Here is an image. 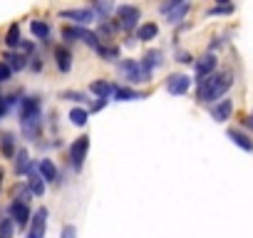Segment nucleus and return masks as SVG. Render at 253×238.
I'll list each match as a JSON object with an SVG mask.
<instances>
[{
    "label": "nucleus",
    "mask_w": 253,
    "mask_h": 238,
    "mask_svg": "<svg viewBox=\"0 0 253 238\" xmlns=\"http://www.w3.org/2000/svg\"><path fill=\"white\" fill-rule=\"evenodd\" d=\"M199 82V89H196V97L199 102L204 104H213L218 102L231 87H233V72L231 70H223V72H213L204 79H196Z\"/></svg>",
    "instance_id": "obj_1"
},
{
    "label": "nucleus",
    "mask_w": 253,
    "mask_h": 238,
    "mask_svg": "<svg viewBox=\"0 0 253 238\" xmlns=\"http://www.w3.org/2000/svg\"><path fill=\"white\" fill-rule=\"evenodd\" d=\"M18 119H20V127L28 137H38L40 127H42V97L30 94L20 99V109H18Z\"/></svg>",
    "instance_id": "obj_2"
},
{
    "label": "nucleus",
    "mask_w": 253,
    "mask_h": 238,
    "mask_svg": "<svg viewBox=\"0 0 253 238\" xmlns=\"http://www.w3.org/2000/svg\"><path fill=\"white\" fill-rule=\"evenodd\" d=\"M119 70L124 72L126 82H132V84H147V82H152V72L139 60H119Z\"/></svg>",
    "instance_id": "obj_3"
},
{
    "label": "nucleus",
    "mask_w": 253,
    "mask_h": 238,
    "mask_svg": "<svg viewBox=\"0 0 253 238\" xmlns=\"http://www.w3.org/2000/svg\"><path fill=\"white\" fill-rule=\"evenodd\" d=\"M114 15H117V28H122V30H134L137 28V23H139V18H142V10L137 8V5H117L114 8Z\"/></svg>",
    "instance_id": "obj_4"
},
{
    "label": "nucleus",
    "mask_w": 253,
    "mask_h": 238,
    "mask_svg": "<svg viewBox=\"0 0 253 238\" xmlns=\"http://www.w3.org/2000/svg\"><path fill=\"white\" fill-rule=\"evenodd\" d=\"M62 38L67 40V42H84V45H89L92 50H97L102 42H99V38L92 33V30H87V28H65L62 30Z\"/></svg>",
    "instance_id": "obj_5"
},
{
    "label": "nucleus",
    "mask_w": 253,
    "mask_h": 238,
    "mask_svg": "<svg viewBox=\"0 0 253 238\" xmlns=\"http://www.w3.org/2000/svg\"><path fill=\"white\" fill-rule=\"evenodd\" d=\"M87 152H89V137H80L72 147H70V161H72V169L75 171H82L84 166V159H87Z\"/></svg>",
    "instance_id": "obj_6"
},
{
    "label": "nucleus",
    "mask_w": 253,
    "mask_h": 238,
    "mask_svg": "<svg viewBox=\"0 0 253 238\" xmlns=\"http://www.w3.org/2000/svg\"><path fill=\"white\" fill-rule=\"evenodd\" d=\"M60 18H70L72 23H77V28H84L94 20V10L89 8H70V10H60Z\"/></svg>",
    "instance_id": "obj_7"
},
{
    "label": "nucleus",
    "mask_w": 253,
    "mask_h": 238,
    "mask_svg": "<svg viewBox=\"0 0 253 238\" xmlns=\"http://www.w3.org/2000/svg\"><path fill=\"white\" fill-rule=\"evenodd\" d=\"M10 218H13V223L15 226H20V228H25L28 223H30V206L28 203H23V201H18V198H13V203H10Z\"/></svg>",
    "instance_id": "obj_8"
},
{
    "label": "nucleus",
    "mask_w": 253,
    "mask_h": 238,
    "mask_svg": "<svg viewBox=\"0 0 253 238\" xmlns=\"http://www.w3.org/2000/svg\"><path fill=\"white\" fill-rule=\"evenodd\" d=\"M189 87H191V77H189V75H171V77L167 79V92L174 94V97L186 94Z\"/></svg>",
    "instance_id": "obj_9"
},
{
    "label": "nucleus",
    "mask_w": 253,
    "mask_h": 238,
    "mask_svg": "<svg viewBox=\"0 0 253 238\" xmlns=\"http://www.w3.org/2000/svg\"><path fill=\"white\" fill-rule=\"evenodd\" d=\"M216 67H218V60H216V55H211V52H206L204 57H199V60H196V65H194V70H196V77H199V79H204V77L213 75V72H216Z\"/></svg>",
    "instance_id": "obj_10"
},
{
    "label": "nucleus",
    "mask_w": 253,
    "mask_h": 238,
    "mask_svg": "<svg viewBox=\"0 0 253 238\" xmlns=\"http://www.w3.org/2000/svg\"><path fill=\"white\" fill-rule=\"evenodd\" d=\"M30 233L28 238H45V226H47V208H40L35 211V216L30 218Z\"/></svg>",
    "instance_id": "obj_11"
},
{
    "label": "nucleus",
    "mask_w": 253,
    "mask_h": 238,
    "mask_svg": "<svg viewBox=\"0 0 253 238\" xmlns=\"http://www.w3.org/2000/svg\"><path fill=\"white\" fill-rule=\"evenodd\" d=\"M233 114V99H218L216 104H211V117L216 122H228Z\"/></svg>",
    "instance_id": "obj_12"
},
{
    "label": "nucleus",
    "mask_w": 253,
    "mask_h": 238,
    "mask_svg": "<svg viewBox=\"0 0 253 238\" xmlns=\"http://www.w3.org/2000/svg\"><path fill=\"white\" fill-rule=\"evenodd\" d=\"M35 171L40 174V179H42L45 184L57 181V166H55V161H52V159H40V161L35 164Z\"/></svg>",
    "instance_id": "obj_13"
},
{
    "label": "nucleus",
    "mask_w": 253,
    "mask_h": 238,
    "mask_svg": "<svg viewBox=\"0 0 253 238\" xmlns=\"http://www.w3.org/2000/svg\"><path fill=\"white\" fill-rule=\"evenodd\" d=\"M55 65H57L60 72H70L72 70V52H70V47H65V45L55 47Z\"/></svg>",
    "instance_id": "obj_14"
},
{
    "label": "nucleus",
    "mask_w": 253,
    "mask_h": 238,
    "mask_svg": "<svg viewBox=\"0 0 253 238\" xmlns=\"http://www.w3.org/2000/svg\"><path fill=\"white\" fill-rule=\"evenodd\" d=\"M226 134H228V139H231L236 147H241L243 152H253V139H251L246 132H241V129H228Z\"/></svg>",
    "instance_id": "obj_15"
},
{
    "label": "nucleus",
    "mask_w": 253,
    "mask_h": 238,
    "mask_svg": "<svg viewBox=\"0 0 253 238\" xmlns=\"http://www.w3.org/2000/svg\"><path fill=\"white\" fill-rule=\"evenodd\" d=\"M28 191H30L33 196H38V198L45 194V181L40 179V174L35 171V166H33L30 174H28Z\"/></svg>",
    "instance_id": "obj_16"
},
{
    "label": "nucleus",
    "mask_w": 253,
    "mask_h": 238,
    "mask_svg": "<svg viewBox=\"0 0 253 238\" xmlns=\"http://www.w3.org/2000/svg\"><path fill=\"white\" fill-rule=\"evenodd\" d=\"M139 62H142L149 72H154L157 67H162V62H164V52H162V50H149V52H147Z\"/></svg>",
    "instance_id": "obj_17"
},
{
    "label": "nucleus",
    "mask_w": 253,
    "mask_h": 238,
    "mask_svg": "<svg viewBox=\"0 0 253 238\" xmlns=\"http://www.w3.org/2000/svg\"><path fill=\"white\" fill-rule=\"evenodd\" d=\"M3 62H5L13 72H18V70H25V67H28V57H25L23 52H10V50H8Z\"/></svg>",
    "instance_id": "obj_18"
},
{
    "label": "nucleus",
    "mask_w": 253,
    "mask_h": 238,
    "mask_svg": "<svg viewBox=\"0 0 253 238\" xmlns=\"http://www.w3.org/2000/svg\"><path fill=\"white\" fill-rule=\"evenodd\" d=\"M30 169H33V164H30V154H28V149L15 152V174L23 176V174H30Z\"/></svg>",
    "instance_id": "obj_19"
},
{
    "label": "nucleus",
    "mask_w": 253,
    "mask_h": 238,
    "mask_svg": "<svg viewBox=\"0 0 253 238\" xmlns=\"http://www.w3.org/2000/svg\"><path fill=\"white\" fill-rule=\"evenodd\" d=\"M157 35H159V25H157V23H142L139 30H137V40H139V42H149V40H154Z\"/></svg>",
    "instance_id": "obj_20"
},
{
    "label": "nucleus",
    "mask_w": 253,
    "mask_h": 238,
    "mask_svg": "<svg viewBox=\"0 0 253 238\" xmlns=\"http://www.w3.org/2000/svg\"><path fill=\"white\" fill-rule=\"evenodd\" d=\"M89 92L97 94L99 99H109V94H114V87H112L107 79H94V82L89 84Z\"/></svg>",
    "instance_id": "obj_21"
},
{
    "label": "nucleus",
    "mask_w": 253,
    "mask_h": 238,
    "mask_svg": "<svg viewBox=\"0 0 253 238\" xmlns=\"http://www.w3.org/2000/svg\"><path fill=\"white\" fill-rule=\"evenodd\" d=\"M114 97H117V102H134V99H144L147 94L129 89V87H114Z\"/></svg>",
    "instance_id": "obj_22"
},
{
    "label": "nucleus",
    "mask_w": 253,
    "mask_h": 238,
    "mask_svg": "<svg viewBox=\"0 0 253 238\" xmlns=\"http://www.w3.org/2000/svg\"><path fill=\"white\" fill-rule=\"evenodd\" d=\"M0 152H3L5 159H13L15 157V137L10 132H5L3 137H0Z\"/></svg>",
    "instance_id": "obj_23"
},
{
    "label": "nucleus",
    "mask_w": 253,
    "mask_h": 238,
    "mask_svg": "<svg viewBox=\"0 0 253 238\" xmlns=\"http://www.w3.org/2000/svg\"><path fill=\"white\" fill-rule=\"evenodd\" d=\"M20 40H23V38H20V25L15 23V25L8 28V35H5V45L10 47V52H13L15 47H20Z\"/></svg>",
    "instance_id": "obj_24"
},
{
    "label": "nucleus",
    "mask_w": 253,
    "mask_h": 238,
    "mask_svg": "<svg viewBox=\"0 0 253 238\" xmlns=\"http://www.w3.org/2000/svg\"><path fill=\"white\" fill-rule=\"evenodd\" d=\"M30 30H33V35H35L38 40H47V38H50V25H47L45 20H33V23H30Z\"/></svg>",
    "instance_id": "obj_25"
},
{
    "label": "nucleus",
    "mask_w": 253,
    "mask_h": 238,
    "mask_svg": "<svg viewBox=\"0 0 253 238\" xmlns=\"http://www.w3.org/2000/svg\"><path fill=\"white\" fill-rule=\"evenodd\" d=\"M87 119H89V112L82 109V107H75V109L70 112V122H72L75 127H84V124H87Z\"/></svg>",
    "instance_id": "obj_26"
},
{
    "label": "nucleus",
    "mask_w": 253,
    "mask_h": 238,
    "mask_svg": "<svg viewBox=\"0 0 253 238\" xmlns=\"http://www.w3.org/2000/svg\"><path fill=\"white\" fill-rule=\"evenodd\" d=\"M189 10H191V3H179V5L169 13V23H171V25H176L179 20H184V18H186V13H189Z\"/></svg>",
    "instance_id": "obj_27"
},
{
    "label": "nucleus",
    "mask_w": 253,
    "mask_h": 238,
    "mask_svg": "<svg viewBox=\"0 0 253 238\" xmlns=\"http://www.w3.org/2000/svg\"><path fill=\"white\" fill-rule=\"evenodd\" d=\"M94 52H97L102 60H109V62H112V60H119V47H117V45H99Z\"/></svg>",
    "instance_id": "obj_28"
},
{
    "label": "nucleus",
    "mask_w": 253,
    "mask_h": 238,
    "mask_svg": "<svg viewBox=\"0 0 253 238\" xmlns=\"http://www.w3.org/2000/svg\"><path fill=\"white\" fill-rule=\"evenodd\" d=\"M13 233H15V223H13V218H10V216L0 218V238H13Z\"/></svg>",
    "instance_id": "obj_29"
},
{
    "label": "nucleus",
    "mask_w": 253,
    "mask_h": 238,
    "mask_svg": "<svg viewBox=\"0 0 253 238\" xmlns=\"http://www.w3.org/2000/svg\"><path fill=\"white\" fill-rule=\"evenodd\" d=\"M236 8L231 5V3H221V5H213V8H209V13L206 15H231Z\"/></svg>",
    "instance_id": "obj_30"
},
{
    "label": "nucleus",
    "mask_w": 253,
    "mask_h": 238,
    "mask_svg": "<svg viewBox=\"0 0 253 238\" xmlns=\"http://www.w3.org/2000/svg\"><path fill=\"white\" fill-rule=\"evenodd\" d=\"M92 8H94V13H99V18H102V20H107V15L114 10V5H109V3H94Z\"/></svg>",
    "instance_id": "obj_31"
},
{
    "label": "nucleus",
    "mask_w": 253,
    "mask_h": 238,
    "mask_svg": "<svg viewBox=\"0 0 253 238\" xmlns=\"http://www.w3.org/2000/svg\"><path fill=\"white\" fill-rule=\"evenodd\" d=\"M10 77H13V70H10L3 60H0V84H3V82H10Z\"/></svg>",
    "instance_id": "obj_32"
},
{
    "label": "nucleus",
    "mask_w": 253,
    "mask_h": 238,
    "mask_svg": "<svg viewBox=\"0 0 253 238\" xmlns=\"http://www.w3.org/2000/svg\"><path fill=\"white\" fill-rule=\"evenodd\" d=\"M62 99H70V102H84L87 97H84V92H62Z\"/></svg>",
    "instance_id": "obj_33"
},
{
    "label": "nucleus",
    "mask_w": 253,
    "mask_h": 238,
    "mask_svg": "<svg viewBox=\"0 0 253 238\" xmlns=\"http://www.w3.org/2000/svg\"><path fill=\"white\" fill-rule=\"evenodd\" d=\"M60 238H77V228H75L72 223H67V226L62 228V233H60Z\"/></svg>",
    "instance_id": "obj_34"
},
{
    "label": "nucleus",
    "mask_w": 253,
    "mask_h": 238,
    "mask_svg": "<svg viewBox=\"0 0 253 238\" xmlns=\"http://www.w3.org/2000/svg\"><path fill=\"white\" fill-rule=\"evenodd\" d=\"M176 62H181V65H189V62H194V57H191L189 52H176Z\"/></svg>",
    "instance_id": "obj_35"
},
{
    "label": "nucleus",
    "mask_w": 253,
    "mask_h": 238,
    "mask_svg": "<svg viewBox=\"0 0 253 238\" xmlns=\"http://www.w3.org/2000/svg\"><path fill=\"white\" fill-rule=\"evenodd\" d=\"M18 50H23V52H33L35 50V45L30 42V40H20V47Z\"/></svg>",
    "instance_id": "obj_36"
},
{
    "label": "nucleus",
    "mask_w": 253,
    "mask_h": 238,
    "mask_svg": "<svg viewBox=\"0 0 253 238\" xmlns=\"http://www.w3.org/2000/svg\"><path fill=\"white\" fill-rule=\"evenodd\" d=\"M8 114V99L3 97V94H0V119H3Z\"/></svg>",
    "instance_id": "obj_37"
},
{
    "label": "nucleus",
    "mask_w": 253,
    "mask_h": 238,
    "mask_svg": "<svg viewBox=\"0 0 253 238\" xmlns=\"http://www.w3.org/2000/svg\"><path fill=\"white\" fill-rule=\"evenodd\" d=\"M107 107V99H97L94 104H92V112H99V109H104Z\"/></svg>",
    "instance_id": "obj_38"
},
{
    "label": "nucleus",
    "mask_w": 253,
    "mask_h": 238,
    "mask_svg": "<svg viewBox=\"0 0 253 238\" xmlns=\"http://www.w3.org/2000/svg\"><path fill=\"white\" fill-rule=\"evenodd\" d=\"M30 67H33V72H40V70H42V60H35V62H30Z\"/></svg>",
    "instance_id": "obj_39"
},
{
    "label": "nucleus",
    "mask_w": 253,
    "mask_h": 238,
    "mask_svg": "<svg viewBox=\"0 0 253 238\" xmlns=\"http://www.w3.org/2000/svg\"><path fill=\"white\" fill-rule=\"evenodd\" d=\"M3 179H5V171L0 169V189H3Z\"/></svg>",
    "instance_id": "obj_40"
},
{
    "label": "nucleus",
    "mask_w": 253,
    "mask_h": 238,
    "mask_svg": "<svg viewBox=\"0 0 253 238\" xmlns=\"http://www.w3.org/2000/svg\"><path fill=\"white\" fill-rule=\"evenodd\" d=\"M248 124L253 127V112H251V117H248Z\"/></svg>",
    "instance_id": "obj_41"
}]
</instances>
